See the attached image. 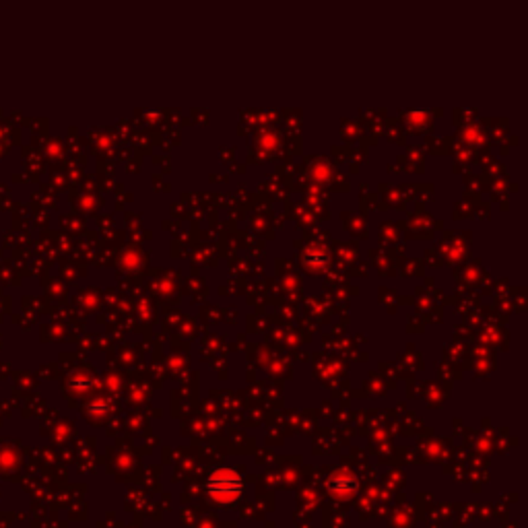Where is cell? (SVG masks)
I'll use <instances>...</instances> for the list:
<instances>
[{
    "instance_id": "6da1fadb",
    "label": "cell",
    "mask_w": 528,
    "mask_h": 528,
    "mask_svg": "<svg viewBox=\"0 0 528 528\" xmlns=\"http://www.w3.org/2000/svg\"><path fill=\"white\" fill-rule=\"evenodd\" d=\"M209 491L217 500H234L242 491V481L231 470H223V473H217L211 477Z\"/></svg>"
}]
</instances>
